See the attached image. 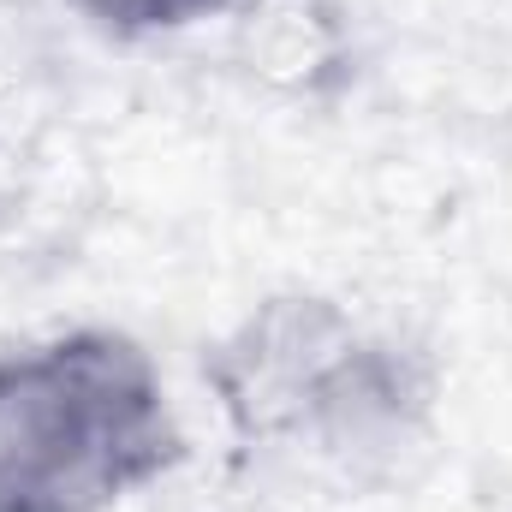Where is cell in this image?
I'll list each match as a JSON object with an SVG mask.
<instances>
[{
  "mask_svg": "<svg viewBox=\"0 0 512 512\" xmlns=\"http://www.w3.org/2000/svg\"><path fill=\"white\" fill-rule=\"evenodd\" d=\"M66 6L114 42H155V36H185L209 18H227L245 0H66Z\"/></svg>",
  "mask_w": 512,
  "mask_h": 512,
  "instance_id": "obj_3",
  "label": "cell"
},
{
  "mask_svg": "<svg viewBox=\"0 0 512 512\" xmlns=\"http://www.w3.org/2000/svg\"><path fill=\"white\" fill-rule=\"evenodd\" d=\"M185 465L155 352L84 322L0 352V512H120Z\"/></svg>",
  "mask_w": 512,
  "mask_h": 512,
  "instance_id": "obj_2",
  "label": "cell"
},
{
  "mask_svg": "<svg viewBox=\"0 0 512 512\" xmlns=\"http://www.w3.org/2000/svg\"><path fill=\"white\" fill-rule=\"evenodd\" d=\"M203 370L245 447L298 453L352 483L393 471L435 417V370L322 292L262 298Z\"/></svg>",
  "mask_w": 512,
  "mask_h": 512,
  "instance_id": "obj_1",
  "label": "cell"
}]
</instances>
